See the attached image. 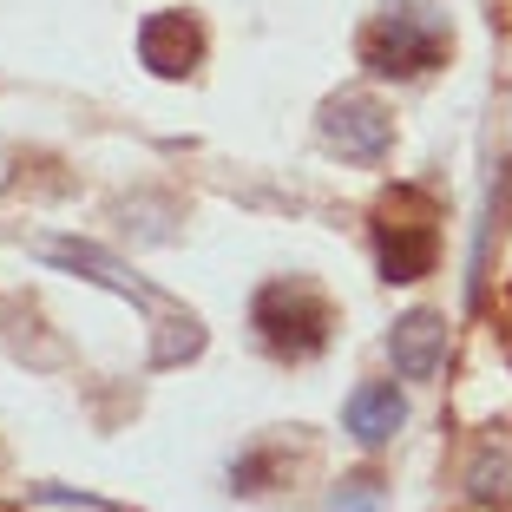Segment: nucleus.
I'll return each mask as SVG.
<instances>
[{
	"label": "nucleus",
	"instance_id": "obj_5",
	"mask_svg": "<svg viewBox=\"0 0 512 512\" xmlns=\"http://www.w3.org/2000/svg\"><path fill=\"white\" fill-rule=\"evenodd\" d=\"M322 145L355 158V165H375L394 145V112L381 99H368V92H342V99L322 106Z\"/></svg>",
	"mask_w": 512,
	"mask_h": 512
},
{
	"label": "nucleus",
	"instance_id": "obj_7",
	"mask_svg": "<svg viewBox=\"0 0 512 512\" xmlns=\"http://www.w3.org/2000/svg\"><path fill=\"white\" fill-rule=\"evenodd\" d=\"M388 355H394V375L401 381H434L440 362H447V322L427 316V309L401 316L394 335H388Z\"/></svg>",
	"mask_w": 512,
	"mask_h": 512
},
{
	"label": "nucleus",
	"instance_id": "obj_12",
	"mask_svg": "<svg viewBox=\"0 0 512 512\" xmlns=\"http://www.w3.org/2000/svg\"><path fill=\"white\" fill-rule=\"evenodd\" d=\"M0 512H20V506H14V499H0Z\"/></svg>",
	"mask_w": 512,
	"mask_h": 512
},
{
	"label": "nucleus",
	"instance_id": "obj_6",
	"mask_svg": "<svg viewBox=\"0 0 512 512\" xmlns=\"http://www.w3.org/2000/svg\"><path fill=\"white\" fill-rule=\"evenodd\" d=\"M138 60L151 66L158 79H191L197 66H204V27H197L191 14H151L145 27H138Z\"/></svg>",
	"mask_w": 512,
	"mask_h": 512
},
{
	"label": "nucleus",
	"instance_id": "obj_2",
	"mask_svg": "<svg viewBox=\"0 0 512 512\" xmlns=\"http://www.w3.org/2000/svg\"><path fill=\"white\" fill-rule=\"evenodd\" d=\"M368 230H375V263L388 283H421L440 263V204L421 191V184H394L381 191V204L368 211Z\"/></svg>",
	"mask_w": 512,
	"mask_h": 512
},
{
	"label": "nucleus",
	"instance_id": "obj_3",
	"mask_svg": "<svg viewBox=\"0 0 512 512\" xmlns=\"http://www.w3.org/2000/svg\"><path fill=\"white\" fill-rule=\"evenodd\" d=\"M250 329L276 362H309V355H322L329 335H335V302L322 296L316 283H302V276H276V283L256 289Z\"/></svg>",
	"mask_w": 512,
	"mask_h": 512
},
{
	"label": "nucleus",
	"instance_id": "obj_9",
	"mask_svg": "<svg viewBox=\"0 0 512 512\" xmlns=\"http://www.w3.org/2000/svg\"><path fill=\"white\" fill-rule=\"evenodd\" d=\"M381 506H388V493H381L375 473H348V480L329 493V512H381Z\"/></svg>",
	"mask_w": 512,
	"mask_h": 512
},
{
	"label": "nucleus",
	"instance_id": "obj_4",
	"mask_svg": "<svg viewBox=\"0 0 512 512\" xmlns=\"http://www.w3.org/2000/svg\"><path fill=\"white\" fill-rule=\"evenodd\" d=\"M40 256H53V263H66V270H86L92 283H106V289H119V296H132L145 316H158V329H165V348L151 355L158 368H171V362H184V355H197L204 348V329H197V316L191 309H178V302H165L151 283H138L132 270H125L119 256H106V250H92V243H73V237H53V243H40Z\"/></svg>",
	"mask_w": 512,
	"mask_h": 512
},
{
	"label": "nucleus",
	"instance_id": "obj_11",
	"mask_svg": "<svg viewBox=\"0 0 512 512\" xmlns=\"http://www.w3.org/2000/svg\"><path fill=\"white\" fill-rule=\"evenodd\" d=\"M40 499H46V506H73V512H119V506H106V499L73 493V486H40Z\"/></svg>",
	"mask_w": 512,
	"mask_h": 512
},
{
	"label": "nucleus",
	"instance_id": "obj_10",
	"mask_svg": "<svg viewBox=\"0 0 512 512\" xmlns=\"http://www.w3.org/2000/svg\"><path fill=\"white\" fill-rule=\"evenodd\" d=\"M506 480H512L506 453H493V447H486L480 460H473V473H467V493H473V506H493V499L506 493Z\"/></svg>",
	"mask_w": 512,
	"mask_h": 512
},
{
	"label": "nucleus",
	"instance_id": "obj_1",
	"mask_svg": "<svg viewBox=\"0 0 512 512\" xmlns=\"http://www.w3.org/2000/svg\"><path fill=\"white\" fill-rule=\"evenodd\" d=\"M355 53H362V66L381 73V79H421V73H434V66H447L453 27L427 0H401V7H381V14L368 20Z\"/></svg>",
	"mask_w": 512,
	"mask_h": 512
},
{
	"label": "nucleus",
	"instance_id": "obj_8",
	"mask_svg": "<svg viewBox=\"0 0 512 512\" xmlns=\"http://www.w3.org/2000/svg\"><path fill=\"white\" fill-rule=\"evenodd\" d=\"M407 421V401L394 394V381H368V388L348 394V434L362 440V447H388Z\"/></svg>",
	"mask_w": 512,
	"mask_h": 512
}]
</instances>
